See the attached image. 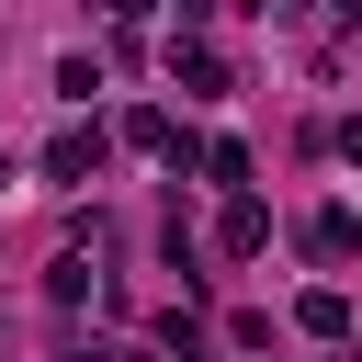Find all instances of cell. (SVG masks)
I'll return each instance as SVG.
<instances>
[{
  "instance_id": "cell-3",
  "label": "cell",
  "mask_w": 362,
  "mask_h": 362,
  "mask_svg": "<svg viewBox=\"0 0 362 362\" xmlns=\"http://www.w3.org/2000/svg\"><path fill=\"white\" fill-rule=\"evenodd\" d=\"M90 170H102V124H57V136H45V181H68V192H79Z\"/></svg>"
},
{
  "instance_id": "cell-1",
  "label": "cell",
  "mask_w": 362,
  "mask_h": 362,
  "mask_svg": "<svg viewBox=\"0 0 362 362\" xmlns=\"http://www.w3.org/2000/svg\"><path fill=\"white\" fill-rule=\"evenodd\" d=\"M215 249H226V260H260V249H272V204H260V192H226V215H215Z\"/></svg>"
},
{
  "instance_id": "cell-4",
  "label": "cell",
  "mask_w": 362,
  "mask_h": 362,
  "mask_svg": "<svg viewBox=\"0 0 362 362\" xmlns=\"http://www.w3.org/2000/svg\"><path fill=\"white\" fill-rule=\"evenodd\" d=\"M170 79H181L192 102H215V90H226V57H215L204 34H170Z\"/></svg>"
},
{
  "instance_id": "cell-9",
  "label": "cell",
  "mask_w": 362,
  "mask_h": 362,
  "mask_svg": "<svg viewBox=\"0 0 362 362\" xmlns=\"http://www.w3.org/2000/svg\"><path fill=\"white\" fill-rule=\"evenodd\" d=\"M0 192H11V147H0Z\"/></svg>"
},
{
  "instance_id": "cell-5",
  "label": "cell",
  "mask_w": 362,
  "mask_h": 362,
  "mask_svg": "<svg viewBox=\"0 0 362 362\" xmlns=\"http://www.w3.org/2000/svg\"><path fill=\"white\" fill-rule=\"evenodd\" d=\"M305 249L317 260H362V204H317L305 215Z\"/></svg>"
},
{
  "instance_id": "cell-7",
  "label": "cell",
  "mask_w": 362,
  "mask_h": 362,
  "mask_svg": "<svg viewBox=\"0 0 362 362\" xmlns=\"http://www.w3.org/2000/svg\"><path fill=\"white\" fill-rule=\"evenodd\" d=\"M204 170H215L226 192H249V147H238V136H215V147H204Z\"/></svg>"
},
{
  "instance_id": "cell-6",
  "label": "cell",
  "mask_w": 362,
  "mask_h": 362,
  "mask_svg": "<svg viewBox=\"0 0 362 362\" xmlns=\"http://www.w3.org/2000/svg\"><path fill=\"white\" fill-rule=\"evenodd\" d=\"M294 328H305V339H351V294H339V283H305V294H294Z\"/></svg>"
},
{
  "instance_id": "cell-2",
  "label": "cell",
  "mask_w": 362,
  "mask_h": 362,
  "mask_svg": "<svg viewBox=\"0 0 362 362\" xmlns=\"http://www.w3.org/2000/svg\"><path fill=\"white\" fill-rule=\"evenodd\" d=\"M124 147H136V158H170V170H181V158H204V147H192L158 102H136V113H124Z\"/></svg>"
},
{
  "instance_id": "cell-8",
  "label": "cell",
  "mask_w": 362,
  "mask_h": 362,
  "mask_svg": "<svg viewBox=\"0 0 362 362\" xmlns=\"http://www.w3.org/2000/svg\"><path fill=\"white\" fill-rule=\"evenodd\" d=\"M339 158H351V170H362V113H351V124H339Z\"/></svg>"
}]
</instances>
